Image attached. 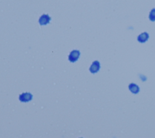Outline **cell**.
Wrapping results in <instances>:
<instances>
[{"label":"cell","mask_w":155,"mask_h":138,"mask_svg":"<svg viewBox=\"0 0 155 138\" xmlns=\"http://www.w3.org/2000/svg\"><path fill=\"white\" fill-rule=\"evenodd\" d=\"M32 98H33V96H32V94L30 93H23L19 96V100H20L21 102H24L30 101V100L32 99Z\"/></svg>","instance_id":"obj_1"},{"label":"cell","mask_w":155,"mask_h":138,"mask_svg":"<svg viewBox=\"0 0 155 138\" xmlns=\"http://www.w3.org/2000/svg\"><path fill=\"white\" fill-rule=\"evenodd\" d=\"M80 56V52L78 51H73L71 52L69 56V59L71 62H75L78 59Z\"/></svg>","instance_id":"obj_2"},{"label":"cell","mask_w":155,"mask_h":138,"mask_svg":"<svg viewBox=\"0 0 155 138\" xmlns=\"http://www.w3.org/2000/svg\"><path fill=\"white\" fill-rule=\"evenodd\" d=\"M100 67L101 66H100L99 62L98 61H95L94 62H93L92 64L90 67V71L92 73H97L99 70Z\"/></svg>","instance_id":"obj_3"},{"label":"cell","mask_w":155,"mask_h":138,"mask_svg":"<svg viewBox=\"0 0 155 138\" xmlns=\"http://www.w3.org/2000/svg\"><path fill=\"white\" fill-rule=\"evenodd\" d=\"M149 39V34H148L147 32H143L141 33L140 35H138V42L141 43H144L146 41H148V40Z\"/></svg>","instance_id":"obj_4"},{"label":"cell","mask_w":155,"mask_h":138,"mask_svg":"<svg viewBox=\"0 0 155 138\" xmlns=\"http://www.w3.org/2000/svg\"><path fill=\"white\" fill-rule=\"evenodd\" d=\"M128 89L132 93H133L134 94L138 93L139 92V90H140L139 86L137 84H134V83H131V84H129Z\"/></svg>","instance_id":"obj_5"},{"label":"cell","mask_w":155,"mask_h":138,"mask_svg":"<svg viewBox=\"0 0 155 138\" xmlns=\"http://www.w3.org/2000/svg\"><path fill=\"white\" fill-rule=\"evenodd\" d=\"M50 19H51L50 17L48 15L44 14L40 18V20H39V22H40V23L41 25H45L49 23Z\"/></svg>","instance_id":"obj_6"},{"label":"cell","mask_w":155,"mask_h":138,"mask_svg":"<svg viewBox=\"0 0 155 138\" xmlns=\"http://www.w3.org/2000/svg\"><path fill=\"white\" fill-rule=\"evenodd\" d=\"M148 18H149V20L152 22L155 21V8L152 9V10L150 12Z\"/></svg>","instance_id":"obj_7"},{"label":"cell","mask_w":155,"mask_h":138,"mask_svg":"<svg viewBox=\"0 0 155 138\" xmlns=\"http://www.w3.org/2000/svg\"><path fill=\"white\" fill-rule=\"evenodd\" d=\"M81 138H82V137H81Z\"/></svg>","instance_id":"obj_8"}]
</instances>
